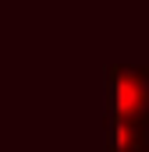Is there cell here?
<instances>
[{
  "mask_svg": "<svg viewBox=\"0 0 149 152\" xmlns=\"http://www.w3.org/2000/svg\"><path fill=\"white\" fill-rule=\"evenodd\" d=\"M107 120H124L135 127H149V67L110 64L107 71Z\"/></svg>",
  "mask_w": 149,
  "mask_h": 152,
  "instance_id": "1",
  "label": "cell"
},
{
  "mask_svg": "<svg viewBox=\"0 0 149 152\" xmlns=\"http://www.w3.org/2000/svg\"><path fill=\"white\" fill-rule=\"evenodd\" d=\"M149 127H135L124 120H107V152H149Z\"/></svg>",
  "mask_w": 149,
  "mask_h": 152,
  "instance_id": "2",
  "label": "cell"
}]
</instances>
